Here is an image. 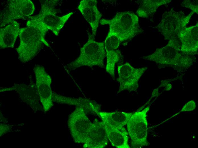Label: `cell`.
<instances>
[{
	"instance_id": "6da1fadb",
	"label": "cell",
	"mask_w": 198,
	"mask_h": 148,
	"mask_svg": "<svg viewBox=\"0 0 198 148\" xmlns=\"http://www.w3.org/2000/svg\"><path fill=\"white\" fill-rule=\"evenodd\" d=\"M58 0H46L41 5L39 13L36 16L29 17L30 20L26 22V26L38 29L45 37L49 29L56 36H58L61 29L68 20L73 12L59 17L55 8Z\"/></svg>"
},
{
	"instance_id": "7a4b0ae2",
	"label": "cell",
	"mask_w": 198,
	"mask_h": 148,
	"mask_svg": "<svg viewBox=\"0 0 198 148\" xmlns=\"http://www.w3.org/2000/svg\"><path fill=\"white\" fill-rule=\"evenodd\" d=\"M100 23L109 25V32L117 35L120 42L131 39L143 31L139 25L138 17L131 11L117 12L112 19H101Z\"/></svg>"
},
{
	"instance_id": "3957f363",
	"label": "cell",
	"mask_w": 198,
	"mask_h": 148,
	"mask_svg": "<svg viewBox=\"0 0 198 148\" xmlns=\"http://www.w3.org/2000/svg\"><path fill=\"white\" fill-rule=\"evenodd\" d=\"M106 52L104 43L96 41L92 34L88 35L86 42L81 49L78 57L67 64V69L70 71L81 66L105 67Z\"/></svg>"
},
{
	"instance_id": "277c9868",
	"label": "cell",
	"mask_w": 198,
	"mask_h": 148,
	"mask_svg": "<svg viewBox=\"0 0 198 148\" xmlns=\"http://www.w3.org/2000/svg\"><path fill=\"white\" fill-rule=\"evenodd\" d=\"M19 36V45L16 50L18 59L22 63L27 62L36 56L44 44L50 47L45 37L34 27L28 26L20 28Z\"/></svg>"
},
{
	"instance_id": "5b68a950",
	"label": "cell",
	"mask_w": 198,
	"mask_h": 148,
	"mask_svg": "<svg viewBox=\"0 0 198 148\" xmlns=\"http://www.w3.org/2000/svg\"><path fill=\"white\" fill-rule=\"evenodd\" d=\"M149 109L148 106L141 111L133 113L126 124L132 148H140L149 145L147 140V116Z\"/></svg>"
},
{
	"instance_id": "8992f818",
	"label": "cell",
	"mask_w": 198,
	"mask_h": 148,
	"mask_svg": "<svg viewBox=\"0 0 198 148\" xmlns=\"http://www.w3.org/2000/svg\"><path fill=\"white\" fill-rule=\"evenodd\" d=\"M194 13L193 11L186 16L183 12H176L172 9L170 11L164 13L161 22L157 26V29L167 39L176 38L178 34L186 28Z\"/></svg>"
},
{
	"instance_id": "52a82bcc",
	"label": "cell",
	"mask_w": 198,
	"mask_h": 148,
	"mask_svg": "<svg viewBox=\"0 0 198 148\" xmlns=\"http://www.w3.org/2000/svg\"><path fill=\"white\" fill-rule=\"evenodd\" d=\"M92 123L88 118L84 109L76 106L69 115L68 125L72 138L76 143H84Z\"/></svg>"
},
{
	"instance_id": "ba28073f",
	"label": "cell",
	"mask_w": 198,
	"mask_h": 148,
	"mask_svg": "<svg viewBox=\"0 0 198 148\" xmlns=\"http://www.w3.org/2000/svg\"><path fill=\"white\" fill-rule=\"evenodd\" d=\"M5 9L1 13L0 28L10 24L15 20L21 19L32 15L35 7L30 0L8 1Z\"/></svg>"
},
{
	"instance_id": "9c48e42d",
	"label": "cell",
	"mask_w": 198,
	"mask_h": 148,
	"mask_svg": "<svg viewBox=\"0 0 198 148\" xmlns=\"http://www.w3.org/2000/svg\"><path fill=\"white\" fill-rule=\"evenodd\" d=\"M147 68H135L128 63L117 68L119 77L117 79L119 86L117 93L123 91H135L138 87V81Z\"/></svg>"
},
{
	"instance_id": "30bf717a",
	"label": "cell",
	"mask_w": 198,
	"mask_h": 148,
	"mask_svg": "<svg viewBox=\"0 0 198 148\" xmlns=\"http://www.w3.org/2000/svg\"><path fill=\"white\" fill-rule=\"evenodd\" d=\"M33 71L40 101L44 110L46 112L53 105V93L51 87V78L42 65H35L34 67Z\"/></svg>"
},
{
	"instance_id": "8fae6325",
	"label": "cell",
	"mask_w": 198,
	"mask_h": 148,
	"mask_svg": "<svg viewBox=\"0 0 198 148\" xmlns=\"http://www.w3.org/2000/svg\"><path fill=\"white\" fill-rule=\"evenodd\" d=\"M180 48L175 44L169 42L163 48L156 50L153 54L144 56V59L151 61L160 64L176 65L188 62L187 56H182Z\"/></svg>"
},
{
	"instance_id": "7c38bea8",
	"label": "cell",
	"mask_w": 198,
	"mask_h": 148,
	"mask_svg": "<svg viewBox=\"0 0 198 148\" xmlns=\"http://www.w3.org/2000/svg\"><path fill=\"white\" fill-rule=\"evenodd\" d=\"M120 42L119 39L117 35L109 32L104 43L107 57L106 71L114 80L115 79V65L120 57V52L117 49Z\"/></svg>"
},
{
	"instance_id": "4fadbf2b",
	"label": "cell",
	"mask_w": 198,
	"mask_h": 148,
	"mask_svg": "<svg viewBox=\"0 0 198 148\" xmlns=\"http://www.w3.org/2000/svg\"><path fill=\"white\" fill-rule=\"evenodd\" d=\"M108 138L103 122L92 123L83 147L84 148H103L108 145Z\"/></svg>"
},
{
	"instance_id": "5bb4252c",
	"label": "cell",
	"mask_w": 198,
	"mask_h": 148,
	"mask_svg": "<svg viewBox=\"0 0 198 148\" xmlns=\"http://www.w3.org/2000/svg\"><path fill=\"white\" fill-rule=\"evenodd\" d=\"M97 3L96 0H82L77 7L78 9L90 24L92 28V34L94 38L96 35L102 16L97 8Z\"/></svg>"
},
{
	"instance_id": "9a60e30c",
	"label": "cell",
	"mask_w": 198,
	"mask_h": 148,
	"mask_svg": "<svg viewBox=\"0 0 198 148\" xmlns=\"http://www.w3.org/2000/svg\"><path fill=\"white\" fill-rule=\"evenodd\" d=\"M177 37L180 42L181 51L185 54H192L197 51L198 25L185 28Z\"/></svg>"
},
{
	"instance_id": "2e32d148",
	"label": "cell",
	"mask_w": 198,
	"mask_h": 148,
	"mask_svg": "<svg viewBox=\"0 0 198 148\" xmlns=\"http://www.w3.org/2000/svg\"><path fill=\"white\" fill-rule=\"evenodd\" d=\"M53 101L61 104L79 106L86 111L97 114L100 111L101 105L90 99L79 97L77 98L63 96L56 93H52Z\"/></svg>"
},
{
	"instance_id": "e0dca14e",
	"label": "cell",
	"mask_w": 198,
	"mask_h": 148,
	"mask_svg": "<svg viewBox=\"0 0 198 148\" xmlns=\"http://www.w3.org/2000/svg\"><path fill=\"white\" fill-rule=\"evenodd\" d=\"M20 29L19 24L16 21L0 28V49L13 47Z\"/></svg>"
},
{
	"instance_id": "ac0fdd59",
	"label": "cell",
	"mask_w": 198,
	"mask_h": 148,
	"mask_svg": "<svg viewBox=\"0 0 198 148\" xmlns=\"http://www.w3.org/2000/svg\"><path fill=\"white\" fill-rule=\"evenodd\" d=\"M133 113L123 112H108L99 111L97 114L102 121L119 130L123 129Z\"/></svg>"
},
{
	"instance_id": "d6986e66",
	"label": "cell",
	"mask_w": 198,
	"mask_h": 148,
	"mask_svg": "<svg viewBox=\"0 0 198 148\" xmlns=\"http://www.w3.org/2000/svg\"><path fill=\"white\" fill-rule=\"evenodd\" d=\"M103 123L108 139L113 146L117 148H130L128 143V133L125 128L119 130Z\"/></svg>"
},
{
	"instance_id": "ffe728a7",
	"label": "cell",
	"mask_w": 198,
	"mask_h": 148,
	"mask_svg": "<svg viewBox=\"0 0 198 148\" xmlns=\"http://www.w3.org/2000/svg\"><path fill=\"white\" fill-rule=\"evenodd\" d=\"M170 2L169 0H143L137 11V14L141 17L147 18L160 5Z\"/></svg>"
},
{
	"instance_id": "44dd1931",
	"label": "cell",
	"mask_w": 198,
	"mask_h": 148,
	"mask_svg": "<svg viewBox=\"0 0 198 148\" xmlns=\"http://www.w3.org/2000/svg\"><path fill=\"white\" fill-rule=\"evenodd\" d=\"M196 107L195 102L193 100H191L185 104L182 109L181 112L191 111L193 110Z\"/></svg>"
},
{
	"instance_id": "7402d4cb",
	"label": "cell",
	"mask_w": 198,
	"mask_h": 148,
	"mask_svg": "<svg viewBox=\"0 0 198 148\" xmlns=\"http://www.w3.org/2000/svg\"><path fill=\"white\" fill-rule=\"evenodd\" d=\"M10 128L8 126L3 124L0 125V135L6 133L9 131Z\"/></svg>"
},
{
	"instance_id": "603a6c76",
	"label": "cell",
	"mask_w": 198,
	"mask_h": 148,
	"mask_svg": "<svg viewBox=\"0 0 198 148\" xmlns=\"http://www.w3.org/2000/svg\"><path fill=\"white\" fill-rule=\"evenodd\" d=\"M157 91H158L157 89L154 90V91H153L152 94V97L156 96V95H157Z\"/></svg>"
},
{
	"instance_id": "cb8c5ba5",
	"label": "cell",
	"mask_w": 198,
	"mask_h": 148,
	"mask_svg": "<svg viewBox=\"0 0 198 148\" xmlns=\"http://www.w3.org/2000/svg\"><path fill=\"white\" fill-rule=\"evenodd\" d=\"M171 85L170 84H168L166 87V90H169L171 88Z\"/></svg>"
}]
</instances>
